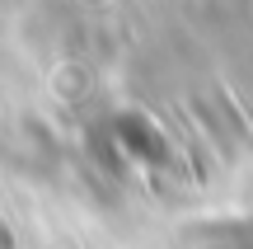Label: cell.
<instances>
[{"instance_id":"cell-1","label":"cell","mask_w":253,"mask_h":249,"mask_svg":"<svg viewBox=\"0 0 253 249\" xmlns=\"http://www.w3.org/2000/svg\"><path fill=\"white\" fill-rule=\"evenodd\" d=\"M188 249H253V216H230V221H202L183 235Z\"/></svg>"}]
</instances>
